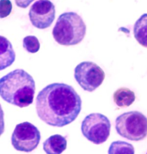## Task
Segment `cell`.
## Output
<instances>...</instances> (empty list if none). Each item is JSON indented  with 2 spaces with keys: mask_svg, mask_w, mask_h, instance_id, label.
<instances>
[{
  "mask_svg": "<svg viewBox=\"0 0 147 154\" xmlns=\"http://www.w3.org/2000/svg\"><path fill=\"white\" fill-rule=\"evenodd\" d=\"M110 120L106 116L100 113L88 115L82 122L83 135L95 144L106 142L110 136Z\"/></svg>",
  "mask_w": 147,
  "mask_h": 154,
  "instance_id": "cell-5",
  "label": "cell"
},
{
  "mask_svg": "<svg viewBox=\"0 0 147 154\" xmlns=\"http://www.w3.org/2000/svg\"><path fill=\"white\" fill-rule=\"evenodd\" d=\"M36 108L39 118L47 125L62 127L77 118L82 109V100L71 85L53 83L39 92Z\"/></svg>",
  "mask_w": 147,
  "mask_h": 154,
  "instance_id": "cell-1",
  "label": "cell"
},
{
  "mask_svg": "<svg viewBox=\"0 0 147 154\" xmlns=\"http://www.w3.org/2000/svg\"><path fill=\"white\" fill-rule=\"evenodd\" d=\"M23 44L24 48L30 54L37 52L40 48V42L35 36H28L24 37Z\"/></svg>",
  "mask_w": 147,
  "mask_h": 154,
  "instance_id": "cell-14",
  "label": "cell"
},
{
  "mask_svg": "<svg viewBox=\"0 0 147 154\" xmlns=\"http://www.w3.org/2000/svg\"><path fill=\"white\" fill-rule=\"evenodd\" d=\"M12 4L10 0L0 1V17L5 18L8 17L12 12Z\"/></svg>",
  "mask_w": 147,
  "mask_h": 154,
  "instance_id": "cell-15",
  "label": "cell"
},
{
  "mask_svg": "<svg viewBox=\"0 0 147 154\" xmlns=\"http://www.w3.org/2000/svg\"><path fill=\"white\" fill-rule=\"evenodd\" d=\"M67 140L59 134L48 137L43 143V149L48 154H62L67 148Z\"/></svg>",
  "mask_w": 147,
  "mask_h": 154,
  "instance_id": "cell-9",
  "label": "cell"
},
{
  "mask_svg": "<svg viewBox=\"0 0 147 154\" xmlns=\"http://www.w3.org/2000/svg\"><path fill=\"white\" fill-rule=\"evenodd\" d=\"M40 139V132L35 125L25 122L16 126L11 141L12 146L16 150L30 152L37 148Z\"/></svg>",
  "mask_w": 147,
  "mask_h": 154,
  "instance_id": "cell-6",
  "label": "cell"
},
{
  "mask_svg": "<svg viewBox=\"0 0 147 154\" xmlns=\"http://www.w3.org/2000/svg\"><path fill=\"white\" fill-rule=\"evenodd\" d=\"M1 71L11 66L14 61L16 54L12 44L6 37L1 36Z\"/></svg>",
  "mask_w": 147,
  "mask_h": 154,
  "instance_id": "cell-10",
  "label": "cell"
},
{
  "mask_svg": "<svg viewBox=\"0 0 147 154\" xmlns=\"http://www.w3.org/2000/svg\"><path fill=\"white\" fill-rule=\"evenodd\" d=\"M74 77L83 89L91 92L102 84L105 74L97 64L91 61H83L75 67Z\"/></svg>",
  "mask_w": 147,
  "mask_h": 154,
  "instance_id": "cell-7",
  "label": "cell"
},
{
  "mask_svg": "<svg viewBox=\"0 0 147 154\" xmlns=\"http://www.w3.org/2000/svg\"><path fill=\"white\" fill-rule=\"evenodd\" d=\"M86 33V25L77 13L65 12L57 20L53 35L60 45H75L82 42Z\"/></svg>",
  "mask_w": 147,
  "mask_h": 154,
  "instance_id": "cell-3",
  "label": "cell"
},
{
  "mask_svg": "<svg viewBox=\"0 0 147 154\" xmlns=\"http://www.w3.org/2000/svg\"><path fill=\"white\" fill-rule=\"evenodd\" d=\"M133 34L137 42L144 47L147 48V13H144L134 25Z\"/></svg>",
  "mask_w": 147,
  "mask_h": 154,
  "instance_id": "cell-12",
  "label": "cell"
},
{
  "mask_svg": "<svg viewBox=\"0 0 147 154\" xmlns=\"http://www.w3.org/2000/svg\"><path fill=\"white\" fill-rule=\"evenodd\" d=\"M118 134L131 141H140L147 136V118L136 111L125 112L116 120Z\"/></svg>",
  "mask_w": 147,
  "mask_h": 154,
  "instance_id": "cell-4",
  "label": "cell"
},
{
  "mask_svg": "<svg viewBox=\"0 0 147 154\" xmlns=\"http://www.w3.org/2000/svg\"><path fill=\"white\" fill-rule=\"evenodd\" d=\"M55 7L50 0H39L31 6L29 12L30 21L39 29L49 28L55 18Z\"/></svg>",
  "mask_w": 147,
  "mask_h": 154,
  "instance_id": "cell-8",
  "label": "cell"
},
{
  "mask_svg": "<svg viewBox=\"0 0 147 154\" xmlns=\"http://www.w3.org/2000/svg\"><path fill=\"white\" fill-rule=\"evenodd\" d=\"M113 99L119 107H129L135 101V94L129 88L122 87L115 91L113 94Z\"/></svg>",
  "mask_w": 147,
  "mask_h": 154,
  "instance_id": "cell-11",
  "label": "cell"
},
{
  "mask_svg": "<svg viewBox=\"0 0 147 154\" xmlns=\"http://www.w3.org/2000/svg\"><path fill=\"white\" fill-rule=\"evenodd\" d=\"M109 154H133L135 148L133 145L123 141H116L112 143L108 150Z\"/></svg>",
  "mask_w": 147,
  "mask_h": 154,
  "instance_id": "cell-13",
  "label": "cell"
},
{
  "mask_svg": "<svg viewBox=\"0 0 147 154\" xmlns=\"http://www.w3.org/2000/svg\"><path fill=\"white\" fill-rule=\"evenodd\" d=\"M14 1L17 6L21 8L25 9L35 0H14Z\"/></svg>",
  "mask_w": 147,
  "mask_h": 154,
  "instance_id": "cell-16",
  "label": "cell"
},
{
  "mask_svg": "<svg viewBox=\"0 0 147 154\" xmlns=\"http://www.w3.org/2000/svg\"><path fill=\"white\" fill-rule=\"evenodd\" d=\"M35 82L21 69L9 72L0 80V95L4 100L20 108L31 104L35 93Z\"/></svg>",
  "mask_w": 147,
  "mask_h": 154,
  "instance_id": "cell-2",
  "label": "cell"
}]
</instances>
